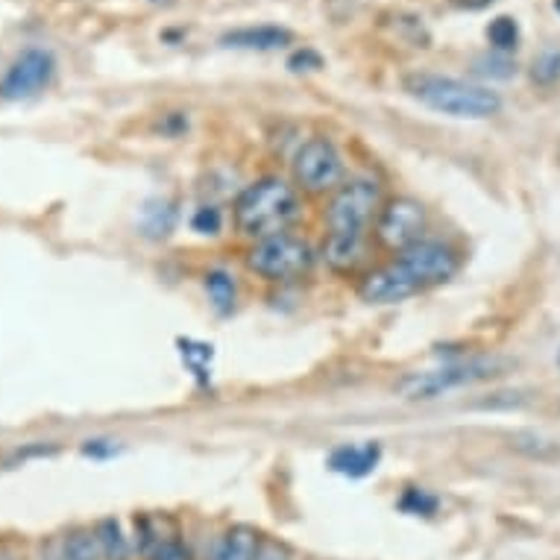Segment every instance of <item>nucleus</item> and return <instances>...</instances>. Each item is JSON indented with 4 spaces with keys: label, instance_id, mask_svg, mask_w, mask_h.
I'll use <instances>...</instances> for the list:
<instances>
[{
    "label": "nucleus",
    "instance_id": "16",
    "mask_svg": "<svg viewBox=\"0 0 560 560\" xmlns=\"http://www.w3.org/2000/svg\"><path fill=\"white\" fill-rule=\"evenodd\" d=\"M487 38H490V47H493L497 54L508 56L511 50H516V45H520V24H516V19H511V15H499V19L490 21Z\"/></svg>",
    "mask_w": 560,
    "mask_h": 560
},
{
    "label": "nucleus",
    "instance_id": "9",
    "mask_svg": "<svg viewBox=\"0 0 560 560\" xmlns=\"http://www.w3.org/2000/svg\"><path fill=\"white\" fill-rule=\"evenodd\" d=\"M56 74V59L45 47H27L15 56V62L7 68L0 80V97L3 101H27L45 92Z\"/></svg>",
    "mask_w": 560,
    "mask_h": 560
},
{
    "label": "nucleus",
    "instance_id": "2",
    "mask_svg": "<svg viewBox=\"0 0 560 560\" xmlns=\"http://www.w3.org/2000/svg\"><path fill=\"white\" fill-rule=\"evenodd\" d=\"M382 209V188L373 179H349L331 194L326 209L323 258L335 273H355L368 261V232Z\"/></svg>",
    "mask_w": 560,
    "mask_h": 560
},
{
    "label": "nucleus",
    "instance_id": "25",
    "mask_svg": "<svg viewBox=\"0 0 560 560\" xmlns=\"http://www.w3.org/2000/svg\"><path fill=\"white\" fill-rule=\"evenodd\" d=\"M83 455H89V458H109V455H115V446L109 441H85Z\"/></svg>",
    "mask_w": 560,
    "mask_h": 560
},
{
    "label": "nucleus",
    "instance_id": "6",
    "mask_svg": "<svg viewBox=\"0 0 560 560\" xmlns=\"http://www.w3.org/2000/svg\"><path fill=\"white\" fill-rule=\"evenodd\" d=\"M343 176H347L343 159H340L338 148L331 144L329 138L314 136L305 144H300L294 156L296 188H303L312 197H326V194H335L340 185L347 183Z\"/></svg>",
    "mask_w": 560,
    "mask_h": 560
},
{
    "label": "nucleus",
    "instance_id": "21",
    "mask_svg": "<svg viewBox=\"0 0 560 560\" xmlns=\"http://www.w3.org/2000/svg\"><path fill=\"white\" fill-rule=\"evenodd\" d=\"M150 560H194V558H191V549H188L183 540L167 537V540L156 542V549L150 551Z\"/></svg>",
    "mask_w": 560,
    "mask_h": 560
},
{
    "label": "nucleus",
    "instance_id": "10",
    "mask_svg": "<svg viewBox=\"0 0 560 560\" xmlns=\"http://www.w3.org/2000/svg\"><path fill=\"white\" fill-rule=\"evenodd\" d=\"M294 42V33L279 24H258V27H241L223 33L221 45L232 50H256V54H270L282 50Z\"/></svg>",
    "mask_w": 560,
    "mask_h": 560
},
{
    "label": "nucleus",
    "instance_id": "14",
    "mask_svg": "<svg viewBox=\"0 0 560 560\" xmlns=\"http://www.w3.org/2000/svg\"><path fill=\"white\" fill-rule=\"evenodd\" d=\"M59 560H103L101 542L92 528H77L62 540Z\"/></svg>",
    "mask_w": 560,
    "mask_h": 560
},
{
    "label": "nucleus",
    "instance_id": "20",
    "mask_svg": "<svg viewBox=\"0 0 560 560\" xmlns=\"http://www.w3.org/2000/svg\"><path fill=\"white\" fill-rule=\"evenodd\" d=\"M194 232H200V235H218L223 226V214L221 209H214V206H200L191 218Z\"/></svg>",
    "mask_w": 560,
    "mask_h": 560
},
{
    "label": "nucleus",
    "instance_id": "8",
    "mask_svg": "<svg viewBox=\"0 0 560 560\" xmlns=\"http://www.w3.org/2000/svg\"><path fill=\"white\" fill-rule=\"evenodd\" d=\"M373 238L387 253H405L413 244L425 238V209L413 197H390L382 202V209L373 223Z\"/></svg>",
    "mask_w": 560,
    "mask_h": 560
},
{
    "label": "nucleus",
    "instance_id": "5",
    "mask_svg": "<svg viewBox=\"0 0 560 560\" xmlns=\"http://www.w3.org/2000/svg\"><path fill=\"white\" fill-rule=\"evenodd\" d=\"M247 267L267 282H296L312 273L314 249L308 241L296 238L291 232L273 235V238L256 241L247 249Z\"/></svg>",
    "mask_w": 560,
    "mask_h": 560
},
{
    "label": "nucleus",
    "instance_id": "23",
    "mask_svg": "<svg viewBox=\"0 0 560 560\" xmlns=\"http://www.w3.org/2000/svg\"><path fill=\"white\" fill-rule=\"evenodd\" d=\"M481 68H478V74L485 77H502V80H508V77L516 74V65L508 59V56H497V59H481Z\"/></svg>",
    "mask_w": 560,
    "mask_h": 560
},
{
    "label": "nucleus",
    "instance_id": "26",
    "mask_svg": "<svg viewBox=\"0 0 560 560\" xmlns=\"http://www.w3.org/2000/svg\"><path fill=\"white\" fill-rule=\"evenodd\" d=\"M555 10H558V12H560V0H555Z\"/></svg>",
    "mask_w": 560,
    "mask_h": 560
},
{
    "label": "nucleus",
    "instance_id": "17",
    "mask_svg": "<svg viewBox=\"0 0 560 560\" xmlns=\"http://www.w3.org/2000/svg\"><path fill=\"white\" fill-rule=\"evenodd\" d=\"M399 508L411 516H434L438 514V499L420 490V487H408L402 499H399Z\"/></svg>",
    "mask_w": 560,
    "mask_h": 560
},
{
    "label": "nucleus",
    "instance_id": "12",
    "mask_svg": "<svg viewBox=\"0 0 560 560\" xmlns=\"http://www.w3.org/2000/svg\"><path fill=\"white\" fill-rule=\"evenodd\" d=\"M382 446L378 443H361V446H340L329 455V467L340 476L364 478L378 467Z\"/></svg>",
    "mask_w": 560,
    "mask_h": 560
},
{
    "label": "nucleus",
    "instance_id": "7",
    "mask_svg": "<svg viewBox=\"0 0 560 560\" xmlns=\"http://www.w3.org/2000/svg\"><path fill=\"white\" fill-rule=\"evenodd\" d=\"M497 376V364L493 361H460V364H446L441 370H429V373H411L396 385V394L408 399V402H429L438 396L458 390V387L476 385L485 378Z\"/></svg>",
    "mask_w": 560,
    "mask_h": 560
},
{
    "label": "nucleus",
    "instance_id": "1",
    "mask_svg": "<svg viewBox=\"0 0 560 560\" xmlns=\"http://www.w3.org/2000/svg\"><path fill=\"white\" fill-rule=\"evenodd\" d=\"M458 253L443 241L423 238L385 267L370 270L359 285V296L370 305L405 303L411 296L423 294L429 288L450 282L458 273Z\"/></svg>",
    "mask_w": 560,
    "mask_h": 560
},
{
    "label": "nucleus",
    "instance_id": "3",
    "mask_svg": "<svg viewBox=\"0 0 560 560\" xmlns=\"http://www.w3.org/2000/svg\"><path fill=\"white\" fill-rule=\"evenodd\" d=\"M296 218H300L296 185L285 183L279 176H265V179L247 185L232 206L235 230L253 244L282 235L294 226Z\"/></svg>",
    "mask_w": 560,
    "mask_h": 560
},
{
    "label": "nucleus",
    "instance_id": "18",
    "mask_svg": "<svg viewBox=\"0 0 560 560\" xmlns=\"http://www.w3.org/2000/svg\"><path fill=\"white\" fill-rule=\"evenodd\" d=\"M534 83L540 85H555L560 80V50L558 47H549V50H542L537 59H534L532 68Z\"/></svg>",
    "mask_w": 560,
    "mask_h": 560
},
{
    "label": "nucleus",
    "instance_id": "15",
    "mask_svg": "<svg viewBox=\"0 0 560 560\" xmlns=\"http://www.w3.org/2000/svg\"><path fill=\"white\" fill-rule=\"evenodd\" d=\"M206 291H209V300L221 314H230L235 308V279H232L226 270H209L206 273Z\"/></svg>",
    "mask_w": 560,
    "mask_h": 560
},
{
    "label": "nucleus",
    "instance_id": "11",
    "mask_svg": "<svg viewBox=\"0 0 560 560\" xmlns=\"http://www.w3.org/2000/svg\"><path fill=\"white\" fill-rule=\"evenodd\" d=\"M261 534L253 525H232L218 537L209 560H256Z\"/></svg>",
    "mask_w": 560,
    "mask_h": 560
},
{
    "label": "nucleus",
    "instance_id": "22",
    "mask_svg": "<svg viewBox=\"0 0 560 560\" xmlns=\"http://www.w3.org/2000/svg\"><path fill=\"white\" fill-rule=\"evenodd\" d=\"M288 68H291L294 74H300V71H320L323 56L317 54V50H312V47H303V50H294V54H291Z\"/></svg>",
    "mask_w": 560,
    "mask_h": 560
},
{
    "label": "nucleus",
    "instance_id": "13",
    "mask_svg": "<svg viewBox=\"0 0 560 560\" xmlns=\"http://www.w3.org/2000/svg\"><path fill=\"white\" fill-rule=\"evenodd\" d=\"M97 534V542H101V555L103 560H129L132 558V542L124 534V525L115 520V516H106L97 523L94 528Z\"/></svg>",
    "mask_w": 560,
    "mask_h": 560
},
{
    "label": "nucleus",
    "instance_id": "4",
    "mask_svg": "<svg viewBox=\"0 0 560 560\" xmlns=\"http://www.w3.org/2000/svg\"><path fill=\"white\" fill-rule=\"evenodd\" d=\"M405 92L411 94L413 101H420L429 109L450 115V118H467L481 120L493 118L502 109V97L493 89L485 85L464 83L455 77L441 74H408L405 77Z\"/></svg>",
    "mask_w": 560,
    "mask_h": 560
},
{
    "label": "nucleus",
    "instance_id": "27",
    "mask_svg": "<svg viewBox=\"0 0 560 560\" xmlns=\"http://www.w3.org/2000/svg\"><path fill=\"white\" fill-rule=\"evenodd\" d=\"M558 364H560V355H558Z\"/></svg>",
    "mask_w": 560,
    "mask_h": 560
},
{
    "label": "nucleus",
    "instance_id": "24",
    "mask_svg": "<svg viewBox=\"0 0 560 560\" xmlns=\"http://www.w3.org/2000/svg\"><path fill=\"white\" fill-rule=\"evenodd\" d=\"M256 560H288V549L282 542H270L261 537V546H258Z\"/></svg>",
    "mask_w": 560,
    "mask_h": 560
},
{
    "label": "nucleus",
    "instance_id": "19",
    "mask_svg": "<svg viewBox=\"0 0 560 560\" xmlns=\"http://www.w3.org/2000/svg\"><path fill=\"white\" fill-rule=\"evenodd\" d=\"M176 212L167 209V206H148V214H144V230L148 235H167L171 226H174Z\"/></svg>",
    "mask_w": 560,
    "mask_h": 560
},
{
    "label": "nucleus",
    "instance_id": "28",
    "mask_svg": "<svg viewBox=\"0 0 560 560\" xmlns=\"http://www.w3.org/2000/svg\"><path fill=\"white\" fill-rule=\"evenodd\" d=\"M0 560H7V558H0Z\"/></svg>",
    "mask_w": 560,
    "mask_h": 560
}]
</instances>
